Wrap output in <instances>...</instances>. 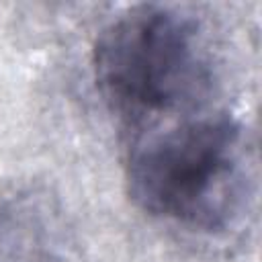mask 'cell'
<instances>
[{"label": "cell", "mask_w": 262, "mask_h": 262, "mask_svg": "<svg viewBox=\"0 0 262 262\" xmlns=\"http://www.w3.org/2000/svg\"><path fill=\"white\" fill-rule=\"evenodd\" d=\"M125 168L139 209L194 231H227L254 192L246 133L227 113L201 111L143 129Z\"/></svg>", "instance_id": "obj_1"}, {"label": "cell", "mask_w": 262, "mask_h": 262, "mask_svg": "<svg viewBox=\"0 0 262 262\" xmlns=\"http://www.w3.org/2000/svg\"><path fill=\"white\" fill-rule=\"evenodd\" d=\"M47 213L27 201L0 213V262H68L66 239Z\"/></svg>", "instance_id": "obj_3"}, {"label": "cell", "mask_w": 262, "mask_h": 262, "mask_svg": "<svg viewBox=\"0 0 262 262\" xmlns=\"http://www.w3.org/2000/svg\"><path fill=\"white\" fill-rule=\"evenodd\" d=\"M94 82L121 119L154 127L201 113L213 92V66L201 23L168 4L131 6L92 49Z\"/></svg>", "instance_id": "obj_2"}]
</instances>
